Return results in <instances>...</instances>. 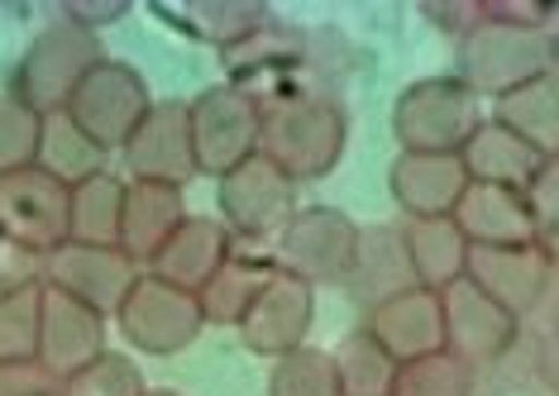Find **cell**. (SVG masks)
I'll return each mask as SVG.
<instances>
[{"label":"cell","mask_w":559,"mask_h":396,"mask_svg":"<svg viewBox=\"0 0 559 396\" xmlns=\"http://www.w3.org/2000/svg\"><path fill=\"white\" fill-rule=\"evenodd\" d=\"M263 100V124H259V153L277 163L292 182H316L340 163L345 153V110L335 96L316 92V86H277Z\"/></svg>","instance_id":"cell-1"},{"label":"cell","mask_w":559,"mask_h":396,"mask_svg":"<svg viewBox=\"0 0 559 396\" xmlns=\"http://www.w3.org/2000/svg\"><path fill=\"white\" fill-rule=\"evenodd\" d=\"M540 72H555V34L507 29V24L478 20L474 29L460 34L454 48V82L468 86L478 100H498L502 92L531 82Z\"/></svg>","instance_id":"cell-2"},{"label":"cell","mask_w":559,"mask_h":396,"mask_svg":"<svg viewBox=\"0 0 559 396\" xmlns=\"http://www.w3.org/2000/svg\"><path fill=\"white\" fill-rule=\"evenodd\" d=\"M483 100L454 76L412 82L392 106V134L402 153H460L464 139L478 130Z\"/></svg>","instance_id":"cell-3"},{"label":"cell","mask_w":559,"mask_h":396,"mask_svg":"<svg viewBox=\"0 0 559 396\" xmlns=\"http://www.w3.org/2000/svg\"><path fill=\"white\" fill-rule=\"evenodd\" d=\"M148 106H154V96H148L144 76H139L130 62L100 58L78 82V92L68 96L62 115H68L100 153H120L130 144V134L139 130V120L148 115Z\"/></svg>","instance_id":"cell-4"},{"label":"cell","mask_w":559,"mask_h":396,"mask_svg":"<svg viewBox=\"0 0 559 396\" xmlns=\"http://www.w3.org/2000/svg\"><path fill=\"white\" fill-rule=\"evenodd\" d=\"M297 182L269 163L263 153L245 158L239 168L225 177H215V196H221V225L230 229V239L239 244H273L283 235V225L297 215Z\"/></svg>","instance_id":"cell-5"},{"label":"cell","mask_w":559,"mask_h":396,"mask_svg":"<svg viewBox=\"0 0 559 396\" xmlns=\"http://www.w3.org/2000/svg\"><path fill=\"white\" fill-rule=\"evenodd\" d=\"M192 120V153H197V172L225 177L239 168L245 158L259 153V124H263V100L245 92L235 82H221L211 92H201L187 106Z\"/></svg>","instance_id":"cell-6"},{"label":"cell","mask_w":559,"mask_h":396,"mask_svg":"<svg viewBox=\"0 0 559 396\" xmlns=\"http://www.w3.org/2000/svg\"><path fill=\"white\" fill-rule=\"evenodd\" d=\"M354 244H359V225L345 211L330 206H297V215L283 225V235L273 239V267L307 287L321 283H345Z\"/></svg>","instance_id":"cell-7"},{"label":"cell","mask_w":559,"mask_h":396,"mask_svg":"<svg viewBox=\"0 0 559 396\" xmlns=\"http://www.w3.org/2000/svg\"><path fill=\"white\" fill-rule=\"evenodd\" d=\"M106 58L96 44V34L78 29V24H48V29L29 44V53L20 58V72H15V92L29 110L39 115H58L68 106V96L78 92V82L96 62Z\"/></svg>","instance_id":"cell-8"},{"label":"cell","mask_w":559,"mask_h":396,"mask_svg":"<svg viewBox=\"0 0 559 396\" xmlns=\"http://www.w3.org/2000/svg\"><path fill=\"white\" fill-rule=\"evenodd\" d=\"M116 325H120V335L130 339L139 353H154V359L182 353L187 344L206 329L192 291L168 287L154 273H139L134 277L130 297H124L120 311H116Z\"/></svg>","instance_id":"cell-9"},{"label":"cell","mask_w":559,"mask_h":396,"mask_svg":"<svg viewBox=\"0 0 559 396\" xmlns=\"http://www.w3.org/2000/svg\"><path fill=\"white\" fill-rule=\"evenodd\" d=\"M0 239L29 249L34 259L68 244V187L44 168H20L0 177Z\"/></svg>","instance_id":"cell-10"},{"label":"cell","mask_w":559,"mask_h":396,"mask_svg":"<svg viewBox=\"0 0 559 396\" xmlns=\"http://www.w3.org/2000/svg\"><path fill=\"white\" fill-rule=\"evenodd\" d=\"M39 277L48 291H62V297L82 301L86 311L96 315H116L120 301L130 297L139 267L124 259L120 249H100V244H58L53 253H44L39 263Z\"/></svg>","instance_id":"cell-11"},{"label":"cell","mask_w":559,"mask_h":396,"mask_svg":"<svg viewBox=\"0 0 559 396\" xmlns=\"http://www.w3.org/2000/svg\"><path fill=\"white\" fill-rule=\"evenodd\" d=\"M436 301H440V349L468 368L498 363L521 335V321H512L502 305H492L468 277L450 283Z\"/></svg>","instance_id":"cell-12"},{"label":"cell","mask_w":559,"mask_h":396,"mask_svg":"<svg viewBox=\"0 0 559 396\" xmlns=\"http://www.w3.org/2000/svg\"><path fill=\"white\" fill-rule=\"evenodd\" d=\"M130 182L148 187H177L182 191L197 177V153H192V120H187L182 100H154L148 115L139 120L130 144L120 148Z\"/></svg>","instance_id":"cell-13"},{"label":"cell","mask_w":559,"mask_h":396,"mask_svg":"<svg viewBox=\"0 0 559 396\" xmlns=\"http://www.w3.org/2000/svg\"><path fill=\"white\" fill-rule=\"evenodd\" d=\"M464 277L474 283L492 305H502L512 321H526L545 301L555 277V249L521 244V249H468Z\"/></svg>","instance_id":"cell-14"},{"label":"cell","mask_w":559,"mask_h":396,"mask_svg":"<svg viewBox=\"0 0 559 396\" xmlns=\"http://www.w3.org/2000/svg\"><path fill=\"white\" fill-rule=\"evenodd\" d=\"M311 325H316V287L273 267V277L263 283V291L253 297V305L235 329L245 335L253 353H263V359H287V353H297L301 344H307Z\"/></svg>","instance_id":"cell-15"},{"label":"cell","mask_w":559,"mask_h":396,"mask_svg":"<svg viewBox=\"0 0 559 396\" xmlns=\"http://www.w3.org/2000/svg\"><path fill=\"white\" fill-rule=\"evenodd\" d=\"M100 353H106V315L86 311L82 301L44 287L39 353H34V363H44L58 382H68L72 373H82L86 363H96Z\"/></svg>","instance_id":"cell-16"},{"label":"cell","mask_w":559,"mask_h":396,"mask_svg":"<svg viewBox=\"0 0 559 396\" xmlns=\"http://www.w3.org/2000/svg\"><path fill=\"white\" fill-rule=\"evenodd\" d=\"M388 187L406 220H450L468 177L460 153H397Z\"/></svg>","instance_id":"cell-17"},{"label":"cell","mask_w":559,"mask_h":396,"mask_svg":"<svg viewBox=\"0 0 559 396\" xmlns=\"http://www.w3.org/2000/svg\"><path fill=\"white\" fill-rule=\"evenodd\" d=\"M450 220L464 235L468 249H521V244H540L536 220H531L521 191L468 182Z\"/></svg>","instance_id":"cell-18"},{"label":"cell","mask_w":559,"mask_h":396,"mask_svg":"<svg viewBox=\"0 0 559 396\" xmlns=\"http://www.w3.org/2000/svg\"><path fill=\"white\" fill-rule=\"evenodd\" d=\"M235 253V239L215 215H187L182 225L173 229V239L154 253V263L144 273L163 277L168 287H182V291H197L211 283V273L221 267L225 259Z\"/></svg>","instance_id":"cell-19"},{"label":"cell","mask_w":559,"mask_h":396,"mask_svg":"<svg viewBox=\"0 0 559 396\" xmlns=\"http://www.w3.org/2000/svg\"><path fill=\"white\" fill-rule=\"evenodd\" d=\"M364 329L378 339V349L388 353L392 363H412L426 359V353H440V301L436 291H402L383 305L364 315Z\"/></svg>","instance_id":"cell-20"},{"label":"cell","mask_w":559,"mask_h":396,"mask_svg":"<svg viewBox=\"0 0 559 396\" xmlns=\"http://www.w3.org/2000/svg\"><path fill=\"white\" fill-rule=\"evenodd\" d=\"M349 297L373 311L402 291H412V267H406V249H402V225H373L359 229V244H354L349 273H345Z\"/></svg>","instance_id":"cell-21"},{"label":"cell","mask_w":559,"mask_h":396,"mask_svg":"<svg viewBox=\"0 0 559 396\" xmlns=\"http://www.w3.org/2000/svg\"><path fill=\"white\" fill-rule=\"evenodd\" d=\"M187 220L182 191L177 187H148L124 182V211H120V253L139 273L154 263V253L173 239V229Z\"/></svg>","instance_id":"cell-22"},{"label":"cell","mask_w":559,"mask_h":396,"mask_svg":"<svg viewBox=\"0 0 559 396\" xmlns=\"http://www.w3.org/2000/svg\"><path fill=\"white\" fill-rule=\"evenodd\" d=\"M464 177L478 187H502V191H526V182L540 172L545 153H536L526 139H516L512 130H502L498 120L483 115L478 130L464 139L460 148Z\"/></svg>","instance_id":"cell-23"},{"label":"cell","mask_w":559,"mask_h":396,"mask_svg":"<svg viewBox=\"0 0 559 396\" xmlns=\"http://www.w3.org/2000/svg\"><path fill=\"white\" fill-rule=\"evenodd\" d=\"M488 120H498L502 130L526 139L545 158H559V76L540 72V76H531V82L512 86V92H502L492 100Z\"/></svg>","instance_id":"cell-24"},{"label":"cell","mask_w":559,"mask_h":396,"mask_svg":"<svg viewBox=\"0 0 559 396\" xmlns=\"http://www.w3.org/2000/svg\"><path fill=\"white\" fill-rule=\"evenodd\" d=\"M402 249H406V267H412V283L421 291H440L464 277L468 263V244L454 229V220H406L402 225Z\"/></svg>","instance_id":"cell-25"},{"label":"cell","mask_w":559,"mask_h":396,"mask_svg":"<svg viewBox=\"0 0 559 396\" xmlns=\"http://www.w3.org/2000/svg\"><path fill=\"white\" fill-rule=\"evenodd\" d=\"M120 211H124V182L116 172H96L68 191V239L72 244H100L120 249Z\"/></svg>","instance_id":"cell-26"},{"label":"cell","mask_w":559,"mask_h":396,"mask_svg":"<svg viewBox=\"0 0 559 396\" xmlns=\"http://www.w3.org/2000/svg\"><path fill=\"white\" fill-rule=\"evenodd\" d=\"M269 277H273V259H249V253H230V259H225V263L211 273V283L197 291L201 321H206V325H239Z\"/></svg>","instance_id":"cell-27"},{"label":"cell","mask_w":559,"mask_h":396,"mask_svg":"<svg viewBox=\"0 0 559 396\" xmlns=\"http://www.w3.org/2000/svg\"><path fill=\"white\" fill-rule=\"evenodd\" d=\"M106 158H110V153H100L62 110L58 115H44L39 158H34V168H44L53 182H62V187L72 191L78 182H86V177L106 172Z\"/></svg>","instance_id":"cell-28"},{"label":"cell","mask_w":559,"mask_h":396,"mask_svg":"<svg viewBox=\"0 0 559 396\" xmlns=\"http://www.w3.org/2000/svg\"><path fill=\"white\" fill-rule=\"evenodd\" d=\"M335 377H340V396H388L392 377H397V363L378 349V339L368 329H349L345 339L335 344Z\"/></svg>","instance_id":"cell-29"},{"label":"cell","mask_w":559,"mask_h":396,"mask_svg":"<svg viewBox=\"0 0 559 396\" xmlns=\"http://www.w3.org/2000/svg\"><path fill=\"white\" fill-rule=\"evenodd\" d=\"M44 283L0 291V363H34L39 353Z\"/></svg>","instance_id":"cell-30"},{"label":"cell","mask_w":559,"mask_h":396,"mask_svg":"<svg viewBox=\"0 0 559 396\" xmlns=\"http://www.w3.org/2000/svg\"><path fill=\"white\" fill-rule=\"evenodd\" d=\"M388 396H474V368L454 353H426V359L397 363Z\"/></svg>","instance_id":"cell-31"},{"label":"cell","mask_w":559,"mask_h":396,"mask_svg":"<svg viewBox=\"0 0 559 396\" xmlns=\"http://www.w3.org/2000/svg\"><path fill=\"white\" fill-rule=\"evenodd\" d=\"M269 396H340L335 359L325 349H311V344H301L287 359H273Z\"/></svg>","instance_id":"cell-32"},{"label":"cell","mask_w":559,"mask_h":396,"mask_svg":"<svg viewBox=\"0 0 559 396\" xmlns=\"http://www.w3.org/2000/svg\"><path fill=\"white\" fill-rule=\"evenodd\" d=\"M39 134H44V115L29 110L20 96H0V177L34 168L39 158Z\"/></svg>","instance_id":"cell-33"},{"label":"cell","mask_w":559,"mask_h":396,"mask_svg":"<svg viewBox=\"0 0 559 396\" xmlns=\"http://www.w3.org/2000/svg\"><path fill=\"white\" fill-rule=\"evenodd\" d=\"M144 392H148L144 373L124 353H110V349L62 382V396H144Z\"/></svg>","instance_id":"cell-34"},{"label":"cell","mask_w":559,"mask_h":396,"mask_svg":"<svg viewBox=\"0 0 559 396\" xmlns=\"http://www.w3.org/2000/svg\"><path fill=\"white\" fill-rule=\"evenodd\" d=\"M521 201H526L531 220H536L540 244L555 249V235H559V158H545V163H540V172L526 182Z\"/></svg>","instance_id":"cell-35"},{"label":"cell","mask_w":559,"mask_h":396,"mask_svg":"<svg viewBox=\"0 0 559 396\" xmlns=\"http://www.w3.org/2000/svg\"><path fill=\"white\" fill-rule=\"evenodd\" d=\"M0 396H62V382L44 363H0Z\"/></svg>","instance_id":"cell-36"},{"label":"cell","mask_w":559,"mask_h":396,"mask_svg":"<svg viewBox=\"0 0 559 396\" xmlns=\"http://www.w3.org/2000/svg\"><path fill=\"white\" fill-rule=\"evenodd\" d=\"M39 263L29 249L10 244V239H0V291H15V287H29V283H44L39 277Z\"/></svg>","instance_id":"cell-37"},{"label":"cell","mask_w":559,"mask_h":396,"mask_svg":"<svg viewBox=\"0 0 559 396\" xmlns=\"http://www.w3.org/2000/svg\"><path fill=\"white\" fill-rule=\"evenodd\" d=\"M144 396H177V392H144Z\"/></svg>","instance_id":"cell-38"}]
</instances>
